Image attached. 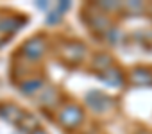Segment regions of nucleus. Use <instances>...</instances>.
Listing matches in <instances>:
<instances>
[{"label": "nucleus", "mask_w": 152, "mask_h": 134, "mask_svg": "<svg viewBox=\"0 0 152 134\" xmlns=\"http://www.w3.org/2000/svg\"><path fill=\"white\" fill-rule=\"evenodd\" d=\"M83 20L86 22V25L93 31V32H100V34H109L111 32V22L106 16V13H102L95 4H90L84 7L83 11Z\"/></svg>", "instance_id": "1"}, {"label": "nucleus", "mask_w": 152, "mask_h": 134, "mask_svg": "<svg viewBox=\"0 0 152 134\" xmlns=\"http://www.w3.org/2000/svg\"><path fill=\"white\" fill-rule=\"evenodd\" d=\"M57 122L61 127L72 130V129H77L83 120H84V113L77 104H64L59 111H57Z\"/></svg>", "instance_id": "2"}, {"label": "nucleus", "mask_w": 152, "mask_h": 134, "mask_svg": "<svg viewBox=\"0 0 152 134\" xmlns=\"http://www.w3.org/2000/svg\"><path fill=\"white\" fill-rule=\"evenodd\" d=\"M84 54H86V48L83 43H77V41H70V43H64L61 45V50H59V57L70 64V66H75L79 64L83 59H84Z\"/></svg>", "instance_id": "3"}, {"label": "nucleus", "mask_w": 152, "mask_h": 134, "mask_svg": "<svg viewBox=\"0 0 152 134\" xmlns=\"http://www.w3.org/2000/svg\"><path fill=\"white\" fill-rule=\"evenodd\" d=\"M47 50V39L45 36H34L31 39H27L22 47V52L25 54L27 61H38Z\"/></svg>", "instance_id": "4"}, {"label": "nucleus", "mask_w": 152, "mask_h": 134, "mask_svg": "<svg viewBox=\"0 0 152 134\" xmlns=\"http://www.w3.org/2000/svg\"><path fill=\"white\" fill-rule=\"evenodd\" d=\"M25 114L27 113L16 104H11V102L0 104V116L7 122H11V123H15V125H20V122L25 118Z\"/></svg>", "instance_id": "5"}, {"label": "nucleus", "mask_w": 152, "mask_h": 134, "mask_svg": "<svg viewBox=\"0 0 152 134\" xmlns=\"http://www.w3.org/2000/svg\"><path fill=\"white\" fill-rule=\"evenodd\" d=\"M27 20H23V18H16V16H6V18H2L0 20V34L2 36H6V38H9L13 32H16L23 23H25Z\"/></svg>", "instance_id": "6"}, {"label": "nucleus", "mask_w": 152, "mask_h": 134, "mask_svg": "<svg viewBox=\"0 0 152 134\" xmlns=\"http://www.w3.org/2000/svg\"><path fill=\"white\" fill-rule=\"evenodd\" d=\"M129 82L134 86H150L152 84V72L148 68H134L129 74Z\"/></svg>", "instance_id": "7"}, {"label": "nucleus", "mask_w": 152, "mask_h": 134, "mask_svg": "<svg viewBox=\"0 0 152 134\" xmlns=\"http://www.w3.org/2000/svg\"><path fill=\"white\" fill-rule=\"evenodd\" d=\"M113 64V59H111V55H107V54H97L95 57H93V66L91 68L93 70H97V72H100V74H104L106 70H109V66Z\"/></svg>", "instance_id": "8"}, {"label": "nucleus", "mask_w": 152, "mask_h": 134, "mask_svg": "<svg viewBox=\"0 0 152 134\" xmlns=\"http://www.w3.org/2000/svg\"><path fill=\"white\" fill-rule=\"evenodd\" d=\"M18 127H20L23 132H29V134H31V132H34V130H38V129H39V122H38V118H36V116H32V114H29V113H27V114H25V118L20 122V125H18Z\"/></svg>", "instance_id": "9"}, {"label": "nucleus", "mask_w": 152, "mask_h": 134, "mask_svg": "<svg viewBox=\"0 0 152 134\" xmlns=\"http://www.w3.org/2000/svg\"><path fill=\"white\" fill-rule=\"evenodd\" d=\"M102 79L106 81V82H109V84H122L124 82V74L118 70V68H109V70H106L104 74H102Z\"/></svg>", "instance_id": "10"}, {"label": "nucleus", "mask_w": 152, "mask_h": 134, "mask_svg": "<svg viewBox=\"0 0 152 134\" xmlns=\"http://www.w3.org/2000/svg\"><path fill=\"white\" fill-rule=\"evenodd\" d=\"M22 88V91L23 93H27V95H32V93H36V91H39L41 90V86H43V81L41 79H25L22 84H20Z\"/></svg>", "instance_id": "11"}, {"label": "nucleus", "mask_w": 152, "mask_h": 134, "mask_svg": "<svg viewBox=\"0 0 152 134\" xmlns=\"http://www.w3.org/2000/svg\"><path fill=\"white\" fill-rule=\"evenodd\" d=\"M91 95L95 97V102H90V106H91L93 109L102 111L104 107H107V106H109V98H107V97H104L102 93H91Z\"/></svg>", "instance_id": "12"}, {"label": "nucleus", "mask_w": 152, "mask_h": 134, "mask_svg": "<svg viewBox=\"0 0 152 134\" xmlns=\"http://www.w3.org/2000/svg\"><path fill=\"white\" fill-rule=\"evenodd\" d=\"M31 134H48V132H47V130H43V129L39 127L38 130H34V132H31Z\"/></svg>", "instance_id": "13"}, {"label": "nucleus", "mask_w": 152, "mask_h": 134, "mask_svg": "<svg viewBox=\"0 0 152 134\" xmlns=\"http://www.w3.org/2000/svg\"><path fill=\"white\" fill-rule=\"evenodd\" d=\"M6 39H7L6 36H2V34H0V45H2V43H6Z\"/></svg>", "instance_id": "14"}, {"label": "nucleus", "mask_w": 152, "mask_h": 134, "mask_svg": "<svg viewBox=\"0 0 152 134\" xmlns=\"http://www.w3.org/2000/svg\"><path fill=\"white\" fill-rule=\"evenodd\" d=\"M138 134H150V132H147V130H140Z\"/></svg>", "instance_id": "15"}, {"label": "nucleus", "mask_w": 152, "mask_h": 134, "mask_svg": "<svg viewBox=\"0 0 152 134\" xmlns=\"http://www.w3.org/2000/svg\"><path fill=\"white\" fill-rule=\"evenodd\" d=\"M150 15H152V7H150Z\"/></svg>", "instance_id": "16"}]
</instances>
